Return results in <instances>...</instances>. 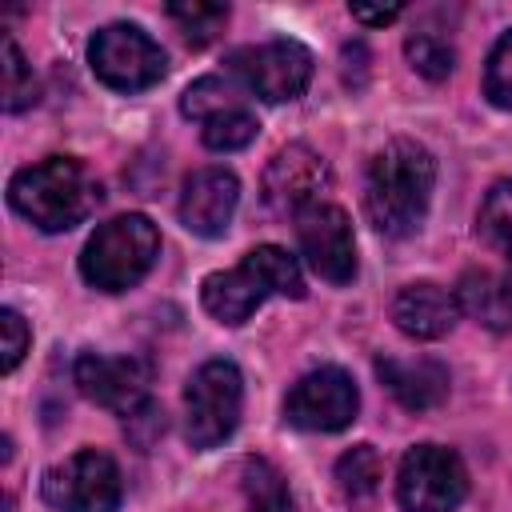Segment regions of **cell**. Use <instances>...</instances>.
<instances>
[{
    "instance_id": "1",
    "label": "cell",
    "mask_w": 512,
    "mask_h": 512,
    "mask_svg": "<svg viewBox=\"0 0 512 512\" xmlns=\"http://www.w3.org/2000/svg\"><path fill=\"white\" fill-rule=\"evenodd\" d=\"M436 184V160L424 144L396 136L372 160L364 176V212L376 232L408 236L420 228Z\"/></svg>"
},
{
    "instance_id": "2",
    "label": "cell",
    "mask_w": 512,
    "mask_h": 512,
    "mask_svg": "<svg viewBox=\"0 0 512 512\" xmlns=\"http://www.w3.org/2000/svg\"><path fill=\"white\" fill-rule=\"evenodd\" d=\"M268 296H304V272L296 256L276 244H260L244 252V260L228 272H212L200 284V304L220 324H244Z\"/></svg>"
},
{
    "instance_id": "3",
    "label": "cell",
    "mask_w": 512,
    "mask_h": 512,
    "mask_svg": "<svg viewBox=\"0 0 512 512\" xmlns=\"http://www.w3.org/2000/svg\"><path fill=\"white\" fill-rule=\"evenodd\" d=\"M12 208L36 224L40 232H68L76 228L100 200V188L72 156H48L40 164H28L8 184Z\"/></svg>"
},
{
    "instance_id": "4",
    "label": "cell",
    "mask_w": 512,
    "mask_h": 512,
    "mask_svg": "<svg viewBox=\"0 0 512 512\" xmlns=\"http://www.w3.org/2000/svg\"><path fill=\"white\" fill-rule=\"evenodd\" d=\"M156 256H160L156 224L140 212H124L88 236L80 252V276L100 292H124L152 272Z\"/></svg>"
},
{
    "instance_id": "5",
    "label": "cell",
    "mask_w": 512,
    "mask_h": 512,
    "mask_svg": "<svg viewBox=\"0 0 512 512\" xmlns=\"http://www.w3.org/2000/svg\"><path fill=\"white\" fill-rule=\"evenodd\" d=\"M244 408V376L232 360H204L184 388V436L192 448L224 444Z\"/></svg>"
},
{
    "instance_id": "6",
    "label": "cell",
    "mask_w": 512,
    "mask_h": 512,
    "mask_svg": "<svg viewBox=\"0 0 512 512\" xmlns=\"http://www.w3.org/2000/svg\"><path fill=\"white\" fill-rule=\"evenodd\" d=\"M88 64L96 80H104L116 92H144L164 80L168 56L164 48L136 24H108L88 44Z\"/></svg>"
},
{
    "instance_id": "7",
    "label": "cell",
    "mask_w": 512,
    "mask_h": 512,
    "mask_svg": "<svg viewBox=\"0 0 512 512\" xmlns=\"http://www.w3.org/2000/svg\"><path fill=\"white\" fill-rule=\"evenodd\" d=\"M40 492H44V504L56 512H116L124 484L108 452L80 448L44 472Z\"/></svg>"
},
{
    "instance_id": "8",
    "label": "cell",
    "mask_w": 512,
    "mask_h": 512,
    "mask_svg": "<svg viewBox=\"0 0 512 512\" xmlns=\"http://www.w3.org/2000/svg\"><path fill=\"white\" fill-rule=\"evenodd\" d=\"M396 496L408 512H456L468 496L464 460L440 444H416L396 472Z\"/></svg>"
},
{
    "instance_id": "9",
    "label": "cell",
    "mask_w": 512,
    "mask_h": 512,
    "mask_svg": "<svg viewBox=\"0 0 512 512\" xmlns=\"http://www.w3.org/2000/svg\"><path fill=\"white\" fill-rule=\"evenodd\" d=\"M228 68L260 100L284 104V100L304 96V88L312 80V52L300 40H268V44L236 48L228 56Z\"/></svg>"
},
{
    "instance_id": "10",
    "label": "cell",
    "mask_w": 512,
    "mask_h": 512,
    "mask_svg": "<svg viewBox=\"0 0 512 512\" xmlns=\"http://www.w3.org/2000/svg\"><path fill=\"white\" fill-rule=\"evenodd\" d=\"M356 412H360L356 380L332 364L300 376L284 396V420L304 432H340L356 420Z\"/></svg>"
},
{
    "instance_id": "11",
    "label": "cell",
    "mask_w": 512,
    "mask_h": 512,
    "mask_svg": "<svg viewBox=\"0 0 512 512\" xmlns=\"http://www.w3.org/2000/svg\"><path fill=\"white\" fill-rule=\"evenodd\" d=\"M296 240L308 268L328 284H348L356 276V240L352 220L336 204H308L296 212Z\"/></svg>"
},
{
    "instance_id": "12",
    "label": "cell",
    "mask_w": 512,
    "mask_h": 512,
    "mask_svg": "<svg viewBox=\"0 0 512 512\" xmlns=\"http://www.w3.org/2000/svg\"><path fill=\"white\" fill-rule=\"evenodd\" d=\"M72 380L76 388L116 412V416H136L148 408V384H152V372L140 356H100V352H80L76 364H72Z\"/></svg>"
},
{
    "instance_id": "13",
    "label": "cell",
    "mask_w": 512,
    "mask_h": 512,
    "mask_svg": "<svg viewBox=\"0 0 512 512\" xmlns=\"http://www.w3.org/2000/svg\"><path fill=\"white\" fill-rule=\"evenodd\" d=\"M324 188H328V164L308 144L280 148L264 168V204L272 212H292L296 216L300 208L316 204Z\"/></svg>"
},
{
    "instance_id": "14",
    "label": "cell",
    "mask_w": 512,
    "mask_h": 512,
    "mask_svg": "<svg viewBox=\"0 0 512 512\" xmlns=\"http://www.w3.org/2000/svg\"><path fill=\"white\" fill-rule=\"evenodd\" d=\"M240 204V180L228 168H196L180 188V224L192 236H224Z\"/></svg>"
},
{
    "instance_id": "15",
    "label": "cell",
    "mask_w": 512,
    "mask_h": 512,
    "mask_svg": "<svg viewBox=\"0 0 512 512\" xmlns=\"http://www.w3.org/2000/svg\"><path fill=\"white\" fill-rule=\"evenodd\" d=\"M456 316H460L456 292H448L444 284H432V280L404 284L392 300V320L412 340H440L456 324Z\"/></svg>"
},
{
    "instance_id": "16",
    "label": "cell",
    "mask_w": 512,
    "mask_h": 512,
    "mask_svg": "<svg viewBox=\"0 0 512 512\" xmlns=\"http://www.w3.org/2000/svg\"><path fill=\"white\" fill-rule=\"evenodd\" d=\"M376 376L408 412H428L448 396V368L436 356H380Z\"/></svg>"
},
{
    "instance_id": "17",
    "label": "cell",
    "mask_w": 512,
    "mask_h": 512,
    "mask_svg": "<svg viewBox=\"0 0 512 512\" xmlns=\"http://www.w3.org/2000/svg\"><path fill=\"white\" fill-rule=\"evenodd\" d=\"M456 304L492 332H512V276L492 268H468L456 284Z\"/></svg>"
},
{
    "instance_id": "18",
    "label": "cell",
    "mask_w": 512,
    "mask_h": 512,
    "mask_svg": "<svg viewBox=\"0 0 512 512\" xmlns=\"http://www.w3.org/2000/svg\"><path fill=\"white\" fill-rule=\"evenodd\" d=\"M240 480H244V500H248L244 512H292V496L284 488V476L268 460L248 456L240 468Z\"/></svg>"
},
{
    "instance_id": "19",
    "label": "cell",
    "mask_w": 512,
    "mask_h": 512,
    "mask_svg": "<svg viewBox=\"0 0 512 512\" xmlns=\"http://www.w3.org/2000/svg\"><path fill=\"white\" fill-rule=\"evenodd\" d=\"M476 232L488 248L512 260V180H500L488 188L480 216H476Z\"/></svg>"
},
{
    "instance_id": "20",
    "label": "cell",
    "mask_w": 512,
    "mask_h": 512,
    "mask_svg": "<svg viewBox=\"0 0 512 512\" xmlns=\"http://www.w3.org/2000/svg\"><path fill=\"white\" fill-rule=\"evenodd\" d=\"M336 484L348 500H368L380 488V456L372 444H356L336 460Z\"/></svg>"
},
{
    "instance_id": "21",
    "label": "cell",
    "mask_w": 512,
    "mask_h": 512,
    "mask_svg": "<svg viewBox=\"0 0 512 512\" xmlns=\"http://www.w3.org/2000/svg\"><path fill=\"white\" fill-rule=\"evenodd\" d=\"M244 100L236 96V88L228 84V80H220V76H200L196 84H188L184 88V96H180V112L188 116V120H212V116H220V112H228V108H240Z\"/></svg>"
},
{
    "instance_id": "22",
    "label": "cell",
    "mask_w": 512,
    "mask_h": 512,
    "mask_svg": "<svg viewBox=\"0 0 512 512\" xmlns=\"http://www.w3.org/2000/svg\"><path fill=\"white\" fill-rule=\"evenodd\" d=\"M404 52H408V64L428 80H444L456 68V48L436 32H412L404 40Z\"/></svg>"
},
{
    "instance_id": "23",
    "label": "cell",
    "mask_w": 512,
    "mask_h": 512,
    "mask_svg": "<svg viewBox=\"0 0 512 512\" xmlns=\"http://www.w3.org/2000/svg\"><path fill=\"white\" fill-rule=\"evenodd\" d=\"M256 128H260L256 116L240 104V108H228V112L204 120L200 136H204V144H208L212 152H236V148H244V144L256 136Z\"/></svg>"
},
{
    "instance_id": "24",
    "label": "cell",
    "mask_w": 512,
    "mask_h": 512,
    "mask_svg": "<svg viewBox=\"0 0 512 512\" xmlns=\"http://www.w3.org/2000/svg\"><path fill=\"white\" fill-rule=\"evenodd\" d=\"M168 16L180 24L188 44H208L224 24H228V8L224 4H208V0H192V4H168Z\"/></svg>"
},
{
    "instance_id": "25",
    "label": "cell",
    "mask_w": 512,
    "mask_h": 512,
    "mask_svg": "<svg viewBox=\"0 0 512 512\" xmlns=\"http://www.w3.org/2000/svg\"><path fill=\"white\" fill-rule=\"evenodd\" d=\"M36 100V76H32V64H24L20 48L12 36H4V108L8 112H20Z\"/></svg>"
},
{
    "instance_id": "26",
    "label": "cell",
    "mask_w": 512,
    "mask_h": 512,
    "mask_svg": "<svg viewBox=\"0 0 512 512\" xmlns=\"http://www.w3.org/2000/svg\"><path fill=\"white\" fill-rule=\"evenodd\" d=\"M484 96L496 108H512V28L488 52V64H484Z\"/></svg>"
},
{
    "instance_id": "27",
    "label": "cell",
    "mask_w": 512,
    "mask_h": 512,
    "mask_svg": "<svg viewBox=\"0 0 512 512\" xmlns=\"http://www.w3.org/2000/svg\"><path fill=\"white\" fill-rule=\"evenodd\" d=\"M0 332H4V372H12L24 360L32 332H28V324H24V316L16 308H4L0 312Z\"/></svg>"
},
{
    "instance_id": "28",
    "label": "cell",
    "mask_w": 512,
    "mask_h": 512,
    "mask_svg": "<svg viewBox=\"0 0 512 512\" xmlns=\"http://www.w3.org/2000/svg\"><path fill=\"white\" fill-rule=\"evenodd\" d=\"M348 12L360 20V24H392L400 16V8H368V4H348Z\"/></svg>"
}]
</instances>
